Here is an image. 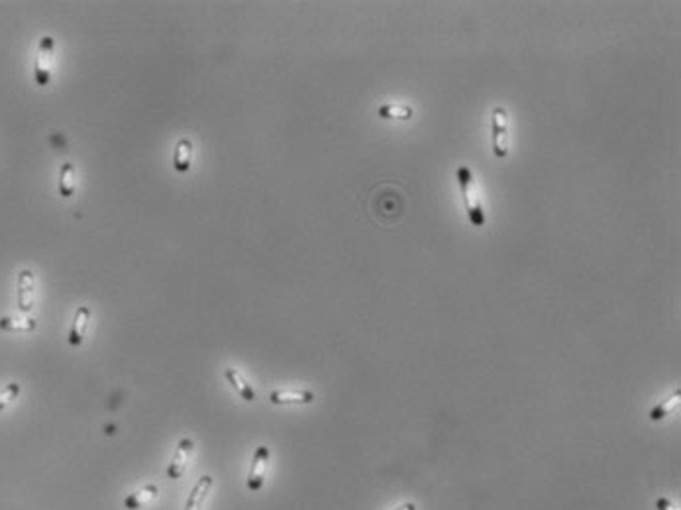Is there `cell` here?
I'll return each instance as SVG.
<instances>
[{
  "label": "cell",
  "instance_id": "obj_11",
  "mask_svg": "<svg viewBox=\"0 0 681 510\" xmlns=\"http://www.w3.org/2000/svg\"><path fill=\"white\" fill-rule=\"evenodd\" d=\"M224 377H226V381H228L232 387H234V391L242 396V401H246V403H254L255 401L254 387L247 383L246 377H244L238 369H234V367H226V369H224Z\"/></svg>",
  "mask_w": 681,
  "mask_h": 510
},
{
  "label": "cell",
  "instance_id": "obj_17",
  "mask_svg": "<svg viewBox=\"0 0 681 510\" xmlns=\"http://www.w3.org/2000/svg\"><path fill=\"white\" fill-rule=\"evenodd\" d=\"M20 391H22V389H20L18 383H10V385H6V387L2 389V391H0V411H4L12 401H16L18 395H20Z\"/></svg>",
  "mask_w": 681,
  "mask_h": 510
},
{
  "label": "cell",
  "instance_id": "obj_6",
  "mask_svg": "<svg viewBox=\"0 0 681 510\" xmlns=\"http://www.w3.org/2000/svg\"><path fill=\"white\" fill-rule=\"evenodd\" d=\"M36 303V277L30 269H22L18 275V308L24 314L32 313Z\"/></svg>",
  "mask_w": 681,
  "mask_h": 510
},
{
  "label": "cell",
  "instance_id": "obj_3",
  "mask_svg": "<svg viewBox=\"0 0 681 510\" xmlns=\"http://www.w3.org/2000/svg\"><path fill=\"white\" fill-rule=\"evenodd\" d=\"M53 55H55V40L51 36H43L38 45L36 61H33V79L38 87H48L53 71Z\"/></svg>",
  "mask_w": 681,
  "mask_h": 510
},
{
  "label": "cell",
  "instance_id": "obj_8",
  "mask_svg": "<svg viewBox=\"0 0 681 510\" xmlns=\"http://www.w3.org/2000/svg\"><path fill=\"white\" fill-rule=\"evenodd\" d=\"M89 322L90 308L89 306H79L73 316V324H71V330H69V337H67V342H69L71 346L77 347L85 342L87 332H89Z\"/></svg>",
  "mask_w": 681,
  "mask_h": 510
},
{
  "label": "cell",
  "instance_id": "obj_5",
  "mask_svg": "<svg viewBox=\"0 0 681 510\" xmlns=\"http://www.w3.org/2000/svg\"><path fill=\"white\" fill-rule=\"evenodd\" d=\"M193 452H195V442H193L191 438L179 440L175 455H173L171 463H169V467H167V477L171 479V481H177V479L183 477L185 471H187V465H189Z\"/></svg>",
  "mask_w": 681,
  "mask_h": 510
},
{
  "label": "cell",
  "instance_id": "obj_12",
  "mask_svg": "<svg viewBox=\"0 0 681 510\" xmlns=\"http://www.w3.org/2000/svg\"><path fill=\"white\" fill-rule=\"evenodd\" d=\"M157 497V487L156 485H144L138 491H134L124 499V509L126 510H140L144 506H148L149 502Z\"/></svg>",
  "mask_w": 681,
  "mask_h": 510
},
{
  "label": "cell",
  "instance_id": "obj_16",
  "mask_svg": "<svg viewBox=\"0 0 681 510\" xmlns=\"http://www.w3.org/2000/svg\"><path fill=\"white\" fill-rule=\"evenodd\" d=\"M38 328V322L33 318H16V316H2L0 330L2 332H33Z\"/></svg>",
  "mask_w": 681,
  "mask_h": 510
},
{
  "label": "cell",
  "instance_id": "obj_7",
  "mask_svg": "<svg viewBox=\"0 0 681 510\" xmlns=\"http://www.w3.org/2000/svg\"><path fill=\"white\" fill-rule=\"evenodd\" d=\"M271 404L277 406H287V404H311L314 403V393L309 389H281L273 391L269 395Z\"/></svg>",
  "mask_w": 681,
  "mask_h": 510
},
{
  "label": "cell",
  "instance_id": "obj_2",
  "mask_svg": "<svg viewBox=\"0 0 681 510\" xmlns=\"http://www.w3.org/2000/svg\"><path fill=\"white\" fill-rule=\"evenodd\" d=\"M491 143L493 153L499 159L509 156L510 146V124L509 112L505 107H495L491 114Z\"/></svg>",
  "mask_w": 681,
  "mask_h": 510
},
{
  "label": "cell",
  "instance_id": "obj_4",
  "mask_svg": "<svg viewBox=\"0 0 681 510\" xmlns=\"http://www.w3.org/2000/svg\"><path fill=\"white\" fill-rule=\"evenodd\" d=\"M269 457H271V452L267 445H259V447L254 452V457H252V467H250V473H247V481H246L247 489H250L252 493L262 491L263 483H265V477H267Z\"/></svg>",
  "mask_w": 681,
  "mask_h": 510
},
{
  "label": "cell",
  "instance_id": "obj_18",
  "mask_svg": "<svg viewBox=\"0 0 681 510\" xmlns=\"http://www.w3.org/2000/svg\"><path fill=\"white\" fill-rule=\"evenodd\" d=\"M656 509L658 510H680V506H677L673 501H670V499H658Z\"/></svg>",
  "mask_w": 681,
  "mask_h": 510
},
{
  "label": "cell",
  "instance_id": "obj_13",
  "mask_svg": "<svg viewBox=\"0 0 681 510\" xmlns=\"http://www.w3.org/2000/svg\"><path fill=\"white\" fill-rule=\"evenodd\" d=\"M681 403V389H675V393L667 396L665 401H662L660 404H656L652 412H650V420L652 422H660V420H664L665 416H670Z\"/></svg>",
  "mask_w": 681,
  "mask_h": 510
},
{
  "label": "cell",
  "instance_id": "obj_14",
  "mask_svg": "<svg viewBox=\"0 0 681 510\" xmlns=\"http://www.w3.org/2000/svg\"><path fill=\"white\" fill-rule=\"evenodd\" d=\"M77 189V181H75V165L73 163H63L61 165V171H59V195L63 198H71Z\"/></svg>",
  "mask_w": 681,
  "mask_h": 510
},
{
  "label": "cell",
  "instance_id": "obj_15",
  "mask_svg": "<svg viewBox=\"0 0 681 510\" xmlns=\"http://www.w3.org/2000/svg\"><path fill=\"white\" fill-rule=\"evenodd\" d=\"M377 116L383 120H411L412 118V108L404 107V104H395V102H387L377 108Z\"/></svg>",
  "mask_w": 681,
  "mask_h": 510
},
{
  "label": "cell",
  "instance_id": "obj_9",
  "mask_svg": "<svg viewBox=\"0 0 681 510\" xmlns=\"http://www.w3.org/2000/svg\"><path fill=\"white\" fill-rule=\"evenodd\" d=\"M214 485V479L210 475H203V477L198 479L197 485L193 487V491H191L189 499H187V504H185V510H203L205 509V502L208 499V494L213 491Z\"/></svg>",
  "mask_w": 681,
  "mask_h": 510
},
{
  "label": "cell",
  "instance_id": "obj_10",
  "mask_svg": "<svg viewBox=\"0 0 681 510\" xmlns=\"http://www.w3.org/2000/svg\"><path fill=\"white\" fill-rule=\"evenodd\" d=\"M193 141L189 138H181L177 141V146H175V151H173V167H175V171H179V173H187L191 169V163H193Z\"/></svg>",
  "mask_w": 681,
  "mask_h": 510
},
{
  "label": "cell",
  "instance_id": "obj_1",
  "mask_svg": "<svg viewBox=\"0 0 681 510\" xmlns=\"http://www.w3.org/2000/svg\"><path fill=\"white\" fill-rule=\"evenodd\" d=\"M456 179H458V185H460V192L461 198H463V205H466L469 224L473 228H483L487 224V215H485L481 189L476 183L473 171L469 169L468 165H460L458 171H456Z\"/></svg>",
  "mask_w": 681,
  "mask_h": 510
},
{
  "label": "cell",
  "instance_id": "obj_19",
  "mask_svg": "<svg viewBox=\"0 0 681 510\" xmlns=\"http://www.w3.org/2000/svg\"><path fill=\"white\" fill-rule=\"evenodd\" d=\"M395 510H417V504H414V502H404V504L397 506Z\"/></svg>",
  "mask_w": 681,
  "mask_h": 510
}]
</instances>
